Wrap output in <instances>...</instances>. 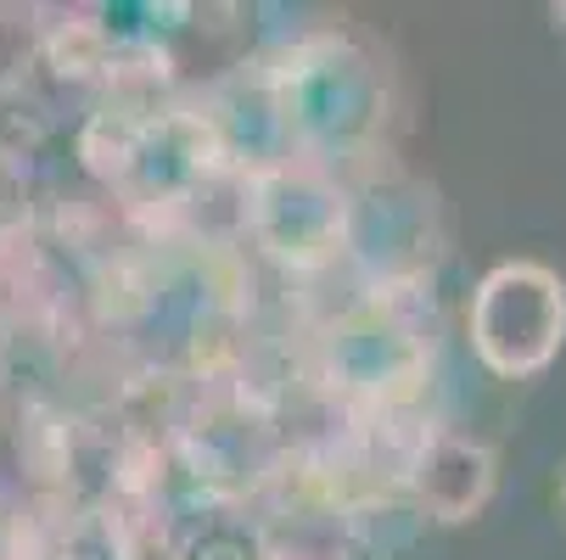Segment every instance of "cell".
Segmentation results:
<instances>
[{
	"instance_id": "cell-1",
	"label": "cell",
	"mask_w": 566,
	"mask_h": 560,
	"mask_svg": "<svg viewBox=\"0 0 566 560\" xmlns=\"http://www.w3.org/2000/svg\"><path fill=\"white\" fill-rule=\"evenodd\" d=\"M270 107L281 124V140H303V146H359L376 118H381V78L376 67L343 45V40H308L286 56V67L270 78Z\"/></svg>"
},
{
	"instance_id": "cell-2",
	"label": "cell",
	"mask_w": 566,
	"mask_h": 560,
	"mask_svg": "<svg viewBox=\"0 0 566 560\" xmlns=\"http://www.w3.org/2000/svg\"><path fill=\"white\" fill-rule=\"evenodd\" d=\"M471 353L505 381L538 376L566 342V281L549 264H494L471 292Z\"/></svg>"
},
{
	"instance_id": "cell-3",
	"label": "cell",
	"mask_w": 566,
	"mask_h": 560,
	"mask_svg": "<svg viewBox=\"0 0 566 560\" xmlns=\"http://www.w3.org/2000/svg\"><path fill=\"white\" fill-rule=\"evenodd\" d=\"M248 219H253V235L292 270H314V264H326L332 253L348 247V235H354V208L348 197L332 186V180H319L314 169H264L253 175L248 186Z\"/></svg>"
},
{
	"instance_id": "cell-4",
	"label": "cell",
	"mask_w": 566,
	"mask_h": 560,
	"mask_svg": "<svg viewBox=\"0 0 566 560\" xmlns=\"http://www.w3.org/2000/svg\"><path fill=\"white\" fill-rule=\"evenodd\" d=\"M494 483H500L494 448L476 437H454V432H438L410 471L416 510L438 527H460V521L482 516V505L494 499Z\"/></svg>"
},
{
	"instance_id": "cell-5",
	"label": "cell",
	"mask_w": 566,
	"mask_h": 560,
	"mask_svg": "<svg viewBox=\"0 0 566 560\" xmlns=\"http://www.w3.org/2000/svg\"><path fill=\"white\" fill-rule=\"evenodd\" d=\"M259 560H359L365 521L332 499H297L259 521Z\"/></svg>"
},
{
	"instance_id": "cell-6",
	"label": "cell",
	"mask_w": 566,
	"mask_h": 560,
	"mask_svg": "<svg viewBox=\"0 0 566 560\" xmlns=\"http://www.w3.org/2000/svg\"><path fill=\"white\" fill-rule=\"evenodd\" d=\"M191 560H248V549H235V543H202Z\"/></svg>"
},
{
	"instance_id": "cell-7",
	"label": "cell",
	"mask_w": 566,
	"mask_h": 560,
	"mask_svg": "<svg viewBox=\"0 0 566 560\" xmlns=\"http://www.w3.org/2000/svg\"><path fill=\"white\" fill-rule=\"evenodd\" d=\"M555 18H566V7H555Z\"/></svg>"
},
{
	"instance_id": "cell-8",
	"label": "cell",
	"mask_w": 566,
	"mask_h": 560,
	"mask_svg": "<svg viewBox=\"0 0 566 560\" xmlns=\"http://www.w3.org/2000/svg\"><path fill=\"white\" fill-rule=\"evenodd\" d=\"M560 505H566V483H560Z\"/></svg>"
}]
</instances>
